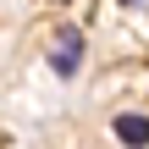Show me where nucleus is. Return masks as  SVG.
Instances as JSON below:
<instances>
[{
  "label": "nucleus",
  "mask_w": 149,
  "mask_h": 149,
  "mask_svg": "<svg viewBox=\"0 0 149 149\" xmlns=\"http://www.w3.org/2000/svg\"><path fill=\"white\" fill-rule=\"evenodd\" d=\"M77 55H83V33H77V28H55V50H50V66H55L61 77H72V72H77Z\"/></svg>",
  "instance_id": "nucleus-1"
},
{
  "label": "nucleus",
  "mask_w": 149,
  "mask_h": 149,
  "mask_svg": "<svg viewBox=\"0 0 149 149\" xmlns=\"http://www.w3.org/2000/svg\"><path fill=\"white\" fill-rule=\"evenodd\" d=\"M116 138L122 144H149V116H116Z\"/></svg>",
  "instance_id": "nucleus-2"
}]
</instances>
